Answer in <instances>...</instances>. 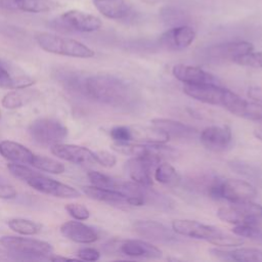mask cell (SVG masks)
I'll use <instances>...</instances> for the list:
<instances>
[{
    "label": "cell",
    "mask_w": 262,
    "mask_h": 262,
    "mask_svg": "<svg viewBox=\"0 0 262 262\" xmlns=\"http://www.w3.org/2000/svg\"><path fill=\"white\" fill-rule=\"evenodd\" d=\"M84 92L92 99L112 106H126L134 99L133 89L128 83L107 74L86 78Z\"/></svg>",
    "instance_id": "6da1fadb"
},
{
    "label": "cell",
    "mask_w": 262,
    "mask_h": 262,
    "mask_svg": "<svg viewBox=\"0 0 262 262\" xmlns=\"http://www.w3.org/2000/svg\"><path fill=\"white\" fill-rule=\"evenodd\" d=\"M35 40L41 49L53 54L77 58H90L95 54L90 47L75 39L48 32L37 33Z\"/></svg>",
    "instance_id": "7a4b0ae2"
},
{
    "label": "cell",
    "mask_w": 262,
    "mask_h": 262,
    "mask_svg": "<svg viewBox=\"0 0 262 262\" xmlns=\"http://www.w3.org/2000/svg\"><path fill=\"white\" fill-rule=\"evenodd\" d=\"M29 134L34 141L42 145H53L61 142L68 136V128L58 120L40 118L29 126Z\"/></svg>",
    "instance_id": "3957f363"
},
{
    "label": "cell",
    "mask_w": 262,
    "mask_h": 262,
    "mask_svg": "<svg viewBox=\"0 0 262 262\" xmlns=\"http://www.w3.org/2000/svg\"><path fill=\"white\" fill-rule=\"evenodd\" d=\"M0 245L13 253L32 258H50L53 255V249L49 243L36 238L3 235L0 237Z\"/></svg>",
    "instance_id": "277c9868"
},
{
    "label": "cell",
    "mask_w": 262,
    "mask_h": 262,
    "mask_svg": "<svg viewBox=\"0 0 262 262\" xmlns=\"http://www.w3.org/2000/svg\"><path fill=\"white\" fill-rule=\"evenodd\" d=\"M231 90L223 88L216 83L184 84L183 92L189 97L212 105L224 106Z\"/></svg>",
    "instance_id": "5b68a950"
},
{
    "label": "cell",
    "mask_w": 262,
    "mask_h": 262,
    "mask_svg": "<svg viewBox=\"0 0 262 262\" xmlns=\"http://www.w3.org/2000/svg\"><path fill=\"white\" fill-rule=\"evenodd\" d=\"M254 49L251 42L238 40L217 43L209 46L206 51V57L214 61H233L236 57L250 52Z\"/></svg>",
    "instance_id": "8992f818"
},
{
    "label": "cell",
    "mask_w": 262,
    "mask_h": 262,
    "mask_svg": "<svg viewBox=\"0 0 262 262\" xmlns=\"http://www.w3.org/2000/svg\"><path fill=\"white\" fill-rule=\"evenodd\" d=\"M27 183L35 190L55 198L75 199L80 196V192L73 186L46 177L40 173H37L35 176L29 179Z\"/></svg>",
    "instance_id": "52a82bcc"
},
{
    "label": "cell",
    "mask_w": 262,
    "mask_h": 262,
    "mask_svg": "<svg viewBox=\"0 0 262 262\" xmlns=\"http://www.w3.org/2000/svg\"><path fill=\"white\" fill-rule=\"evenodd\" d=\"M195 31L188 25L171 27L165 31L159 39L162 47L168 50H183L187 48L195 39Z\"/></svg>",
    "instance_id": "ba28073f"
},
{
    "label": "cell",
    "mask_w": 262,
    "mask_h": 262,
    "mask_svg": "<svg viewBox=\"0 0 262 262\" xmlns=\"http://www.w3.org/2000/svg\"><path fill=\"white\" fill-rule=\"evenodd\" d=\"M160 161L161 159L156 156L133 157L126 163V168L134 182L150 186L152 184L151 170L160 164Z\"/></svg>",
    "instance_id": "9c48e42d"
},
{
    "label": "cell",
    "mask_w": 262,
    "mask_h": 262,
    "mask_svg": "<svg viewBox=\"0 0 262 262\" xmlns=\"http://www.w3.org/2000/svg\"><path fill=\"white\" fill-rule=\"evenodd\" d=\"M59 23L73 31L90 33L101 28L102 21L99 17L77 9L64 11L59 16Z\"/></svg>",
    "instance_id": "30bf717a"
},
{
    "label": "cell",
    "mask_w": 262,
    "mask_h": 262,
    "mask_svg": "<svg viewBox=\"0 0 262 262\" xmlns=\"http://www.w3.org/2000/svg\"><path fill=\"white\" fill-rule=\"evenodd\" d=\"M133 230L139 236L158 243L170 244L178 241L173 229L155 220H137L133 223Z\"/></svg>",
    "instance_id": "8fae6325"
},
{
    "label": "cell",
    "mask_w": 262,
    "mask_h": 262,
    "mask_svg": "<svg viewBox=\"0 0 262 262\" xmlns=\"http://www.w3.org/2000/svg\"><path fill=\"white\" fill-rule=\"evenodd\" d=\"M257 195L256 187L249 181L229 178L221 181L220 199L230 203L253 200Z\"/></svg>",
    "instance_id": "7c38bea8"
},
{
    "label": "cell",
    "mask_w": 262,
    "mask_h": 262,
    "mask_svg": "<svg viewBox=\"0 0 262 262\" xmlns=\"http://www.w3.org/2000/svg\"><path fill=\"white\" fill-rule=\"evenodd\" d=\"M199 137L207 149L220 152L227 149L231 144L232 132L228 125H214L206 127Z\"/></svg>",
    "instance_id": "4fadbf2b"
},
{
    "label": "cell",
    "mask_w": 262,
    "mask_h": 262,
    "mask_svg": "<svg viewBox=\"0 0 262 262\" xmlns=\"http://www.w3.org/2000/svg\"><path fill=\"white\" fill-rule=\"evenodd\" d=\"M223 107L237 117L262 122V103L242 98L232 91H230Z\"/></svg>",
    "instance_id": "5bb4252c"
},
{
    "label": "cell",
    "mask_w": 262,
    "mask_h": 262,
    "mask_svg": "<svg viewBox=\"0 0 262 262\" xmlns=\"http://www.w3.org/2000/svg\"><path fill=\"white\" fill-rule=\"evenodd\" d=\"M50 150L55 157L77 165H90L95 163L94 152L85 146L59 142L51 145Z\"/></svg>",
    "instance_id": "9a60e30c"
},
{
    "label": "cell",
    "mask_w": 262,
    "mask_h": 262,
    "mask_svg": "<svg viewBox=\"0 0 262 262\" xmlns=\"http://www.w3.org/2000/svg\"><path fill=\"white\" fill-rule=\"evenodd\" d=\"M172 229L176 234L196 239L209 241L221 229L189 219H176L172 221Z\"/></svg>",
    "instance_id": "2e32d148"
},
{
    "label": "cell",
    "mask_w": 262,
    "mask_h": 262,
    "mask_svg": "<svg viewBox=\"0 0 262 262\" xmlns=\"http://www.w3.org/2000/svg\"><path fill=\"white\" fill-rule=\"evenodd\" d=\"M150 123L152 126L167 134L169 138L173 137L178 139H194L200 136V132L196 128L176 120L156 118L152 119Z\"/></svg>",
    "instance_id": "e0dca14e"
},
{
    "label": "cell",
    "mask_w": 262,
    "mask_h": 262,
    "mask_svg": "<svg viewBox=\"0 0 262 262\" xmlns=\"http://www.w3.org/2000/svg\"><path fill=\"white\" fill-rule=\"evenodd\" d=\"M92 2L98 12L110 19L126 20L134 13L131 4L126 0H92Z\"/></svg>",
    "instance_id": "ac0fdd59"
},
{
    "label": "cell",
    "mask_w": 262,
    "mask_h": 262,
    "mask_svg": "<svg viewBox=\"0 0 262 262\" xmlns=\"http://www.w3.org/2000/svg\"><path fill=\"white\" fill-rule=\"evenodd\" d=\"M59 230L64 237L79 244H91L99 237L94 228L80 221H67L60 225Z\"/></svg>",
    "instance_id": "d6986e66"
},
{
    "label": "cell",
    "mask_w": 262,
    "mask_h": 262,
    "mask_svg": "<svg viewBox=\"0 0 262 262\" xmlns=\"http://www.w3.org/2000/svg\"><path fill=\"white\" fill-rule=\"evenodd\" d=\"M173 76L183 84L216 83L217 78L201 67L178 63L172 69Z\"/></svg>",
    "instance_id": "ffe728a7"
},
{
    "label": "cell",
    "mask_w": 262,
    "mask_h": 262,
    "mask_svg": "<svg viewBox=\"0 0 262 262\" xmlns=\"http://www.w3.org/2000/svg\"><path fill=\"white\" fill-rule=\"evenodd\" d=\"M120 252L128 257L158 259L162 256V251L148 242L141 239H127L119 245Z\"/></svg>",
    "instance_id": "44dd1931"
},
{
    "label": "cell",
    "mask_w": 262,
    "mask_h": 262,
    "mask_svg": "<svg viewBox=\"0 0 262 262\" xmlns=\"http://www.w3.org/2000/svg\"><path fill=\"white\" fill-rule=\"evenodd\" d=\"M0 155L7 161L25 165H32L35 156L33 151L25 145L11 140H3L0 142Z\"/></svg>",
    "instance_id": "7402d4cb"
},
{
    "label": "cell",
    "mask_w": 262,
    "mask_h": 262,
    "mask_svg": "<svg viewBox=\"0 0 262 262\" xmlns=\"http://www.w3.org/2000/svg\"><path fill=\"white\" fill-rule=\"evenodd\" d=\"M82 190L88 198L107 204H124L127 200V196L124 193L116 189L86 185L82 187Z\"/></svg>",
    "instance_id": "603a6c76"
},
{
    "label": "cell",
    "mask_w": 262,
    "mask_h": 262,
    "mask_svg": "<svg viewBox=\"0 0 262 262\" xmlns=\"http://www.w3.org/2000/svg\"><path fill=\"white\" fill-rule=\"evenodd\" d=\"M133 140L141 141L143 143H166L170 138L167 134L162 132L155 126H131Z\"/></svg>",
    "instance_id": "cb8c5ba5"
},
{
    "label": "cell",
    "mask_w": 262,
    "mask_h": 262,
    "mask_svg": "<svg viewBox=\"0 0 262 262\" xmlns=\"http://www.w3.org/2000/svg\"><path fill=\"white\" fill-rule=\"evenodd\" d=\"M228 167L230 170L236 174L251 180L256 185L262 187V167L241 160H233L228 162Z\"/></svg>",
    "instance_id": "d4e9b609"
},
{
    "label": "cell",
    "mask_w": 262,
    "mask_h": 262,
    "mask_svg": "<svg viewBox=\"0 0 262 262\" xmlns=\"http://www.w3.org/2000/svg\"><path fill=\"white\" fill-rule=\"evenodd\" d=\"M39 93L36 90L20 88L14 89L8 93H6L2 98V105L5 108L14 110L24 106L29 101L38 96Z\"/></svg>",
    "instance_id": "484cf974"
},
{
    "label": "cell",
    "mask_w": 262,
    "mask_h": 262,
    "mask_svg": "<svg viewBox=\"0 0 262 262\" xmlns=\"http://www.w3.org/2000/svg\"><path fill=\"white\" fill-rule=\"evenodd\" d=\"M33 83L34 81L25 75L12 76L11 73L7 70V68L0 62V88H5V89L28 88Z\"/></svg>",
    "instance_id": "4316f807"
},
{
    "label": "cell",
    "mask_w": 262,
    "mask_h": 262,
    "mask_svg": "<svg viewBox=\"0 0 262 262\" xmlns=\"http://www.w3.org/2000/svg\"><path fill=\"white\" fill-rule=\"evenodd\" d=\"M155 179L168 186H178L181 182V176L177 170L168 163L159 164L155 169Z\"/></svg>",
    "instance_id": "83f0119b"
},
{
    "label": "cell",
    "mask_w": 262,
    "mask_h": 262,
    "mask_svg": "<svg viewBox=\"0 0 262 262\" xmlns=\"http://www.w3.org/2000/svg\"><path fill=\"white\" fill-rule=\"evenodd\" d=\"M160 16L163 23L171 27L187 25L189 21V15L184 10L175 6H164L160 10Z\"/></svg>",
    "instance_id": "f1b7e54d"
},
{
    "label": "cell",
    "mask_w": 262,
    "mask_h": 262,
    "mask_svg": "<svg viewBox=\"0 0 262 262\" xmlns=\"http://www.w3.org/2000/svg\"><path fill=\"white\" fill-rule=\"evenodd\" d=\"M216 214L220 220L227 222V223L234 224V225L248 224V223L256 224V223L251 222L233 203H231V205H229V206L219 208L217 210Z\"/></svg>",
    "instance_id": "f546056e"
},
{
    "label": "cell",
    "mask_w": 262,
    "mask_h": 262,
    "mask_svg": "<svg viewBox=\"0 0 262 262\" xmlns=\"http://www.w3.org/2000/svg\"><path fill=\"white\" fill-rule=\"evenodd\" d=\"M17 10L31 13H42L56 7L53 0H15Z\"/></svg>",
    "instance_id": "4dcf8cb0"
},
{
    "label": "cell",
    "mask_w": 262,
    "mask_h": 262,
    "mask_svg": "<svg viewBox=\"0 0 262 262\" xmlns=\"http://www.w3.org/2000/svg\"><path fill=\"white\" fill-rule=\"evenodd\" d=\"M228 261L262 262V250L256 248H236L227 250Z\"/></svg>",
    "instance_id": "1f68e13d"
},
{
    "label": "cell",
    "mask_w": 262,
    "mask_h": 262,
    "mask_svg": "<svg viewBox=\"0 0 262 262\" xmlns=\"http://www.w3.org/2000/svg\"><path fill=\"white\" fill-rule=\"evenodd\" d=\"M32 166L37 168L38 170H41L44 172H49L52 174H61L66 170V167L62 163H60L52 158L38 156V155L34 156Z\"/></svg>",
    "instance_id": "d6a6232c"
},
{
    "label": "cell",
    "mask_w": 262,
    "mask_h": 262,
    "mask_svg": "<svg viewBox=\"0 0 262 262\" xmlns=\"http://www.w3.org/2000/svg\"><path fill=\"white\" fill-rule=\"evenodd\" d=\"M7 224L10 229L23 235H34L41 231V226L29 219L13 218L8 220Z\"/></svg>",
    "instance_id": "836d02e7"
},
{
    "label": "cell",
    "mask_w": 262,
    "mask_h": 262,
    "mask_svg": "<svg viewBox=\"0 0 262 262\" xmlns=\"http://www.w3.org/2000/svg\"><path fill=\"white\" fill-rule=\"evenodd\" d=\"M87 177L92 183V185L98 186V187L117 190L120 184V180H116L113 177L98 171H89L87 174Z\"/></svg>",
    "instance_id": "e575fe53"
},
{
    "label": "cell",
    "mask_w": 262,
    "mask_h": 262,
    "mask_svg": "<svg viewBox=\"0 0 262 262\" xmlns=\"http://www.w3.org/2000/svg\"><path fill=\"white\" fill-rule=\"evenodd\" d=\"M208 242L215 246H220V247H238L244 245L245 243L244 237L236 234L231 235L223 232L222 230H220L218 233L212 236Z\"/></svg>",
    "instance_id": "d590c367"
},
{
    "label": "cell",
    "mask_w": 262,
    "mask_h": 262,
    "mask_svg": "<svg viewBox=\"0 0 262 262\" xmlns=\"http://www.w3.org/2000/svg\"><path fill=\"white\" fill-rule=\"evenodd\" d=\"M232 232L242 237H247L258 243H262V229L256 224H238L232 228Z\"/></svg>",
    "instance_id": "8d00e7d4"
},
{
    "label": "cell",
    "mask_w": 262,
    "mask_h": 262,
    "mask_svg": "<svg viewBox=\"0 0 262 262\" xmlns=\"http://www.w3.org/2000/svg\"><path fill=\"white\" fill-rule=\"evenodd\" d=\"M233 62L244 66V67H250V68H255V69H262V52L258 51H250L247 52L238 57H236Z\"/></svg>",
    "instance_id": "74e56055"
},
{
    "label": "cell",
    "mask_w": 262,
    "mask_h": 262,
    "mask_svg": "<svg viewBox=\"0 0 262 262\" xmlns=\"http://www.w3.org/2000/svg\"><path fill=\"white\" fill-rule=\"evenodd\" d=\"M7 169L12 176H14L15 178H17L19 180L26 181V182L37 174V172L33 171L32 169L27 167L25 164H20V163L8 164Z\"/></svg>",
    "instance_id": "f35d334b"
},
{
    "label": "cell",
    "mask_w": 262,
    "mask_h": 262,
    "mask_svg": "<svg viewBox=\"0 0 262 262\" xmlns=\"http://www.w3.org/2000/svg\"><path fill=\"white\" fill-rule=\"evenodd\" d=\"M110 135L116 142H128L133 140L131 128L127 126H116L112 128Z\"/></svg>",
    "instance_id": "ab89813d"
},
{
    "label": "cell",
    "mask_w": 262,
    "mask_h": 262,
    "mask_svg": "<svg viewBox=\"0 0 262 262\" xmlns=\"http://www.w3.org/2000/svg\"><path fill=\"white\" fill-rule=\"evenodd\" d=\"M66 210L67 212L77 220H87L90 217V212L89 210L82 204H76V203H71L66 205Z\"/></svg>",
    "instance_id": "60d3db41"
},
{
    "label": "cell",
    "mask_w": 262,
    "mask_h": 262,
    "mask_svg": "<svg viewBox=\"0 0 262 262\" xmlns=\"http://www.w3.org/2000/svg\"><path fill=\"white\" fill-rule=\"evenodd\" d=\"M93 152H94L95 163H98L99 165L105 168H112L117 163L116 156L107 150H96Z\"/></svg>",
    "instance_id": "b9f144b4"
},
{
    "label": "cell",
    "mask_w": 262,
    "mask_h": 262,
    "mask_svg": "<svg viewBox=\"0 0 262 262\" xmlns=\"http://www.w3.org/2000/svg\"><path fill=\"white\" fill-rule=\"evenodd\" d=\"M79 259L85 261H96L100 258V253L94 248H82L77 253Z\"/></svg>",
    "instance_id": "7bdbcfd3"
},
{
    "label": "cell",
    "mask_w": 262,
    "mask_h": 262,
    "mask_svg": "<svg viewBox=\"0 0 262 262\" xmlns=\"http://www.w3.org/2000/svg\"><path fill=\"white\" fill-rule=\"evenodd\" d=\"M16 196V190L10 184L0 182V199L11 200Z\"/></svg>",
    "instance_id": "ee69618b"
},
{
    "label": "cell",
    "mask_w": 262,
    "mask_h": 262,
    "mask_svg": "<svg viewBox=\"0 0 262 262\" xmlns=\"http://www.w3.org/2000/svg\"><path fill=\"white\" fill-rule=\"evenodd\" d=\"M248 96L250 98H252L255 101H258L260 103H262V87H258V86H252L248 89L247 92Z\"/></svg>",
    "instance_id": "f6af8a7d"
},
{
    "label": "cell",
    "mask_w": 262,
    "mask_h": 262,
    "mask_svg": "<svg viewBox=\"0 0 262 262\" xmlns=\"http://www.w3.org/2000/svg\"><path fill=\"white\" fill-rule=\"evenodd\" d=\"M0 7L10 10H16L15 0H0Z\"/></svg>",
    "instance_id": "bcb514c9"
},
{
    "label": "cell",
    "mask_w": 262,
    "mask_h": 262,
    "mask_svg": "<svg viewBox=\"0 0 262 262\" xmlns=\"http://www.w3.org/2000/svg\"><path fill=\"white\" fill-rule=\"evenodd\" d=\"M254 136L259 139V140H262V126H259L257 128L254 129Z\"/></svg>",
    "instance_id": "7dc6e473"
},
{
    "label": "cell",
    "mask_w": 262,
    "mask_h": 262,
    "mask_svg": "<svg viewBox=\"0 0 262 262\" xmlns=\"http://www.w3.org/2000/svg\"><path fill=\"white\" fill-rule=\"evenodd\" d=\"M0 119H1V112H0Z\"/></svg>",
    "instance_id": "c3c4849f"
}]
</instances>
